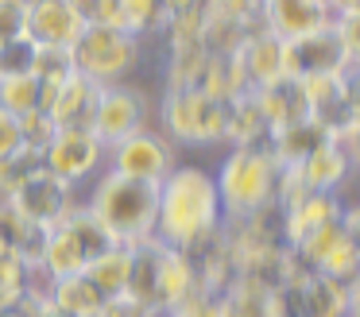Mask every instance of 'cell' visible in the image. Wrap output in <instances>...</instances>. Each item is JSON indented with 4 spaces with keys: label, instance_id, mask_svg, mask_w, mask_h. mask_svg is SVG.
I'll use <instances>...</instances> for the list:
<instances>
[{
    "label": "cell",
    "instance_id": "cell-2",
    "mask_svg": "<svg viewBox=\"0 0 360 317\" xmlns=\"http://www.w3.org/2000/svg\"><path fill=\"white\" fill-rule=\"evenodd\" d=\"M82 205L112 236V244L132 247L140 240L155 236V221H159V186L155 182H140V178L117 174V170H101L89 182V193Z\"/></svg>",
    "mask_w": 360,
    "mask_h": 317
},
{
    "label": "cell",
    "instance_id": "cell-9",
    "mask_svg": "<svg viewBox=\"0 0 360 317\" xmlns=\"http://www.w3.org/2000/svg\"><path fill=\"white\" fill-rule=\"evenodd\" d=\"M43 159H47L51 174H58L63 182L82 190L105 170V143L89 128H58L47 151H43Z\"/></svg>",
    "mask_w": 360,
    "mask_h": 317
},
{
    "label": "cell",
    "instance_id": "cell-13",
    "mask_svg": "<svg viewBox=\"0 0 360 317\" xmlns=\"http://www.w3.org/2000/svg\"><path fill=\"white\" fill-rule=\"evenodd\" d=\"M236 62H240V74L248 82V89H259L267 82H279L287 77V43L275 39L271 31L256 27L240 46H236Z\"/></svg>",
    "mask_w": 360,
    "mask_h": 317
},
{
    "label": "cell",
    "instance_id": "cell-19",
    "mask_svg": "<svg viewBox=\"0 0 360 317\" xmlns=\"http://www.w3.org/2000/svg\"><path fill=\"white\" fill-rule=\"evenodd\" d=\"M217 306H221V317H275L279 313V286L236 275L217 294Z\"/></svg>",
    "mask_w": 360,
    "mask_h": 317
},
{
    "label": "cell",
    "instance_id": "cell-32",
    "mask_svg": "<svg viewBox=\"0 0 360 317\" xmlns=\"http://www.w3.org/2000/svg\"><path fill=\"white\" fill-rule=\"evenodd\" d=\"M27 35V0H0V43Z\"/></svg>",
    "mask_w": 360,
    "mask_h": 317
},
{
    "label": "cell",
    "instance_id": "cell-24",
    "mask_svg": "<svg viewBox=\"0 0 360 317\" xmlns=\"http://www.w3.org/2000/svg\"><path fill=\"white\" fill-rule=\"evenodd\" d=\"M39 170H47V159L35 147H20L8 159H0V198H12L24 182H32Z\"/></svg>",
    "mask_w": 360,
    "mask_h": 317
},
{
    "label": "cell",
    "instance_id": "cell-5",
    "mask_svg": "<svg viewBox=\"0 0 360 317\" xmlns=\"http://www.w3.org/2000/svg\"><path fill=\"white\" fill-rule=\"evenodd\" d=\"M143 46L148 39L132 35L128 27H86L70 51L82 77L97 85H120L136 82L143 66Z\"/></svg>",
    "mask_w": 360,
    "mask_h": 317
},
{
    "label": "cell",
    "instance_id": "cell-41",
    "mask_svg": "<svg viewBox=\"0 0 360 317\" xmlns=\"http://www.w3.org/2000/svg\"><path fill=\"white\" fill-rule=\"evenodd\" d=\"M256 4H264V0H256Z\"/></svg>",
    "mask_w": 360,
    "mask_h": 317
},
{
    "label": "cell",
    "instance_id": "cell-34",
    "mask_svg": "<svg viewBox=\"0 0 360 317\" xmlns=\"http://www.w3.org/2000/svg\"><path fill=\"white\" fill-rule=\"evenodd\" d=\"M24 147V136H20V120L8 112V108H0V159H8L12 151Z\"/></svg>",
    "mask_w": 360,
    "mask_h": 317
},
{
    "label": "cell",
    "instance_id": "cell-20",
    "mask_svg": "<svg viewBox=\"0 0 360 317\" xmlns=\"http://www.w3.org/2000/svg\"><path fill=\"white\" fill-rule=\"evenodd\" d=\"M43 236L47 228L32 224L27 216H20L12 209V201L0 198V252H12L20 259H39L43 255Z\"/></svg>",
    "mask_w": 360,
    "mask_h": 317
},
{
    "label": "cell",
    "instance_id": "cell-22",
    "mask_svg": "<svg viewBox=\"0 0 360 317\" xmlns=\"http://www.w3.org/2000/svg\"><path fill=\"white\" fill-rule=\"evenodd\" d=\"M128 263H132V247L124 244H112L101 259H94L82 275H89V283L105 294V298H120L128 286Z\"/></svg>",
    "mask_w": 360,
    "mask_h": 317
},
{
    "label": "cell",
    "instance_id": "cell-7",
    "mask_svg": "<svg viewBox=\"0 0 360 317\" xmlns=\"http://www.w3.org/2000/svg\"><path fill=\"white\" fill-rule=\"evenodd\" d=\"M179 147L155 128L132 131V136L117 139V143L105 147V170H117V174H128V178H140V182H163L174 167H179Z\"/></svg>",
    "mask_w": 360,
    "mask_h": 317
},
{
    "label": "cell",
    "instance_id": "cell-18",
    "mask_svg": "<svg viewBox=\"0 0 360 317\" xmlns=\"http://www.w3.org/2000/svg\"><path fill=\"white\" fill-rule=\"evenodd\" d=\"M194 290H198V271H194L190 252L163 244L159 247V271H155V306L171 309L182 298H190Z\"/></svg>",
    "mask_w": 360,
    "mask_h": 317
},
{
    "label": "cell",
    "instance_id": "cell-36",
    "mask_svg": "<svg viewBox=\"0 0 360 317\" xmlns=\"http://www.w3.org/2000/svg\"><path fill=\"white\" fill-rule=\"evenodd\" d=\"M345 77H349V101L360 116V66H345Z\"/></svg>",
    "mask_w": 360,
    "mask_h": 317
},
{
    "label": "cell",
    "instance_id": "cell-15",
    "mask_svg": "<svg viewBox=\"0 0 360 317\" xmlns=\"http://www.w3.org/2000/svg\"><path fill=\"white\" fill-rule=\"evenodd\" d=\"M105 85L89 82V77L74 74L70 82L55 85L47 97V112L58 128H89L94 124V108H97V97H101Z\"/></svg>",
    "mask_w": 360,
    "mask_h": 317
},
{
    "label": "cell",
    "instance_id": "cell-33",
    "mask_svg": "<svg viewBox=\"0 0 360 317\" xmlns=\"http://www.w3.org/2000/svg\"><path fill=\"white\" fill-rule=\"evenodd\" d=\"M167 317H221L217 294L194 290V294H190V298H182L179 306H171V309H167Z\"/></svg>",
    "mask_w": 360,
    "mask_h": 317
},
{
    "label": "cell",
    "instance_id": "cell-23",
    "mask_svg": "<svg viewBox=\"0 0 360 317\" xmlns=\"http://www.w3.org/2000/svg\"><path fill=\"white\" fill-rule=\"evenodd\" d=\"M47 97H51V89L35 74L0 77V108H8L12 116H24V112H35V108H47Z\"/></svg>",
    "mask_w": 360,
    "mask_h": 317
},
{
    "label": "cell",
    "instance_id": "cell-28",
    "mask_svg": "<svg viewBox=\"0 0 360 317\" xmlns=\"http://www.w3.org/2000/svg\"><path fill=\"white\" fill-rule=\"evenodd\" d=\"M24 271H27V259L0 252V306H20L24 302Z\"/></svg>",
    "mask_w": 360,
    "mask_h": 317
},
{
    "label": "cell",
    "instance_id": "cell-10",
    "mask_svg": "<svg viewBox=\"0 0 360 317\" xmlns=\"http://www.w3.org/2000/svg\"><path fill=\"white\" fill-rule=\"evenodd\" d=\"M4 201H12V209H16L20 216H27L32 224H39V228L58 224L63 216H70L74 209L82 205L78 186L63 182V178L51 174V170H39L32 182H24L12 198H4Z\"/></svg>",
    "mask_w": 360,
    "mask_h": 317
},
{
    "label": "cell",
    "instance_id": "cell-29",
    "mask_svg": "<svg viewBox=\"0 0 360 317\" xmlns=\"http://www.w3.org/2000/svg\"><path fill=\"white\" fill-rule=\"evenodd\" d=\"M20 120V136H24V147H35V151H47V143L55 139L58 124L51 120L47 108H35V112H24L16 116Z\"/></svg>",
    "mask_w": 360,
    "mask_h": 317
},
{
    "label": "cell",
    "instance_id": "cell-40",
    "mask_svg": "<svg viewBox=\"0 0 360 317\" xmlns=\"http://www.w3.org/2000/svg\"><path fill=\"white\" fill-rule=\"evenodd\" d=\"M275 317H287V313H283V298H279V313H275Z\"/></svg>",
    "mask_w": 360,
    "mask_h": 317
},
{
    "label": "cell",
    "instance_id": "cell-37",
    "mask_svg": "<svg viewBox=\"0 0 360 317\" xmlns=\"http://www.w3.org/2000/svg\"><path fill=\"white\" fill-rule=\"evenodd\" d=\"M345 317H360V278L349 286V309H345Z\"/></svg>",
    "mask_w": 360,
    "mask_h": 317
},
{
    "label": "cell",
    "instance_id": "cell-38",
    "mask_svg": "<svg viewBox=\"0 0 360 317\" xmlns=\"http://www.w3.org/2000/svg\"><path fill=\"white\" fill-rule=\"evenodd\" d=\"M27 309H32V317H66V313H58L51 302H39V306H27Z\"/></svg>",
    "mask_w": 360,
    "mask_h": 317
},
{
    "label": "cell",
    "instance_id": "cell-3",
    "mask_svg": "<svg viewBox=\"0 0 360 317\" xmlns=\"http://www.w3.org/2000/svg\"><path fill=\"white\" fill-rule=\"evenodd\" d=\"M279 178H283V162L275 159V151L267 143L229 147L221 155V162L213 167L225 221H244V216L271 209L275 198H279Z\"/></svg>",
    "mask_w": 360,
    "mask_h": 317
},
{
    "label": "cell",
    "instance_id": "cell-11",
    "mask_svg": "<svg viewBox=\"0 0 360 317\" xmlns=\"http://www.w3.org/2000/svg\"><path fill=\"white\" fill-rule=\"evenodd\" d=\"M259 23L275 39L290 43V39H302L310 31L329 27L333 23V8L326 0H264L259 4Z\"/></svg>",
    "mask_w": 360,
    "mask_h": 317
},
{
    "label": "cell",
    "instance_id": "cell-25",
    "mask_svg": "<svg viewBox=\"0 0 360 317\" xmlns=\"http://www.w3.org/2000/svg\"><path fill=\"white\" fill-rule=\"evenodd\" d=\"M167 23L163 0H120V27L140 39H155Z\"/></svg>",
    "mask_w": 360,
    "mask_h": 317
},
{
    "label": "cell",
    "instance_id": "cell-4",
    "mask_svg": "<svg viewBox=\"0 0 360 317\" xmlns=\"http://www.w3.org/2000/svg\"><path fill=\"white\" fill-rule=\"evenodd\" d=\"M229 105L202 89V85H163L155 97V128L174 147H221L225 143Z\"/></svg>",
    "mask_w": 360,
    "mask_h": 317
},
{
    "label": "cell",
    "instance_id": "cell-26",
    "mask_svg": "<svg viewBox=\"0 0 360 317\" xmlns=\"http://www.w3.org/2000/svg\"><path fill=\"white\" fill-rule=\"evenodd\" d=\"M32 74L39 77L47 89H55V85L70 82V77L78 74V66H74V51H70V46H39V51H35Z\"/></svg>",
    "mask_w": 360,
    "mask_h": 317
},
{
    "label": "cell",
    "instance_id": "cell-39",
    "mask_svg": "<svg viewBox=\"0 0 360 317\" xmlns=\"http://www.w3.org/2000/svg\"><path fill=\"white\" fill-rule=\"evenodd\" d=\"M0 317H32V309H27V302H20V306H0Z\"/></svg>",
    "mask_w": 360,
    "mask_h": 317
},
{
    "label": "cell",
    "instance_id": "cell-31",
    "mask_svg": "<svg viewBox=\"0 0 360 317\" xmlns=\"http://www.w3.org/2000/svg\"><path fill=\"white\" fill-rule=\"evenodd\" d=\"M333 31L341 39L345 66H360V12H333Z\"/></svg>",
    "mask_w": 360,
    "mask_h": 317
},
{
    "label": "cell",
    "instance_id": "cell-8",
    "mask_svg": "<svg viewBox=\"0 0 360 317\" xmlns=\"http://www.w3.org/2000/svg\"><path fill=\"white\" fill-rule=\"evenodd\" d=\"M148 124H155V97L148 93V85L120 82V85H105L101 89L89 131L109 147L117 139L132 136V131L148 128Z\"/></svg>",
    "mask_w": 360,
    "mask_h": 317
},
{
    "label": "cell",
    "instance_id": "cell-16",
    "mask_svg": "<svg viewBox=\"0 0 360 317\" xmlns=\"http://www.w3.org/2000/svg\"><path fill=\"white\" fill-rule=\"evenodd\" d=\"M259 112H264L267 128L279 131L290 128L298 120H310V108H306V85L298 77H279V82H267L259 89H252Z\"/></svg>",
    "mask_w": 360,
    "mask_h": 317
},
{
    "label": "cell",
    "instance_id": "cell-27",
    "mask_svg": "<svg viewBox=\"0 0 360 317\" xmlns=\"http://www.w3.org/2000/svg\"><path fill=\"white\" fill-rule=\"evenodd\" d=\"M35 43L32 35H20V39H8V43H0V77H16V74H32L35 66Z\"/></svg>",
    "mask_w": 360,
    "mask_h": 317
},
{
    "label": "cell",
    "instance_id": "cell-14",
    "mask_svg": "<svg viewBox=\"0 0 360 317\" xmlns=\"http://www.w3.org/2000/svg\"><path fill=\"white\" fill-rule=\"evenodd\" d=\"M86 31L70 0H27V35L39 46H74Z\"/></svg>",
    "mask_w": 360,
    "mask_h": 317
},
{
    "label": "cell",
    "instance_id": "cell-12",
    "mask_svg": "<svg viewBox=\"0 0 360 317\" xmlns=\"http://www.w3.org/2000/svg\"><path fill=\"white\" fill-rule=\"evenodd\" d=\"M341 70H345V51H341V39H337L333 23L287 43V77L306 82V77L341 74Z\"/></svg>",
    "mask_w": 360,
    "mask_h": 317
},
{
    "label": "cell",
    "instance_id": "cell-17",
    "mask_svg": "<svg viewBox=\"0 0 360 317\" xmlns=\"http://www.w3.org/2000/svg\"><path fill=\"white\" fill-rule=\"evenodd\" d=\"M287 170H295V178L302 182L306 193H337L345 186V178L352 174L349 159H345V151L333 143V136L321 147H314L298 167H287Z\"/></svg>",
    "mask_w": 360,
    "mask_h": 317
},
{
    "label": "cell",
    "instance_id": "cell-35",
    "mask_svg": "<svg viewBox=\"0 0 360 317\" xmlns=\"http://www.w3.org/2000/svg\"><path fill=\"white\" fill-rule=\"evenodd\" d=\"M341 228L360 252V201H341Z\"/></svg>",
    "mask_w": 360,
    "mask_h": 317
},
{
    "label": "cell",
    "instance_id": "cell-1",
    "mask_svg": "<svg viewBox=\"0 0 360 317\" xmlns=\"http://www.w3.org/2000/svg\"><path fill=\"white\" fill-rule=\"evenodd\" d=\"M221 228H225V209H221L213 170L198 167V162H179L159 182L155 236L171 247L190 252V247L205 244L210 236H217Z\"/></svg>",
    "mask_w": 360,
    "mask_h": 317
},
{
    "label": "cell",
    "instance_id": "cell-6",
    "mask_svg": "<svg viewBox=\"0 0 360 317\" xmlns=\"http://www.w3.org/2000/svg\"><path fill=\"white\" fill-rule=\"evenodd\" d=\"M109 247H112V236L89 216L86 205H78L70 216H63L58 224L47 228L39 259L47 263V271L55 278H66V275H82V271L94 259H101Z\"/></svg>",
    "mask_w": 360,
    "mask_h": 317
},
{
    "label": "cell",
    "instance_id": "cell-21",
    "mask_svg": "<svg viewBox=\"0 0 360 317\" xmlns=\"http://www.w3.org/2000/svg\"><path fill=\"white\" fill-rule=\"evenodd\" d=\"M105 294L89 283V275H66L55 278V290H51V306L66 317H94L105 306Z\"/></svg>",
    "mask_w": 360,
    "mask_h": 317
},
{
    "label": "cell",
    "instance_id": "cell-30",
    "mask_svg": "<svg viewBox=\"0 0 360 317\" xmlns=\"http://www.w3.org/2000/svg\"><path fill=\"white\" fill-rule=\"evenodd\" d=\"M86 27H120V0H70Z\"/></svg>",
    "mask_w": 360,
    "mask_h": 317
}]
</instances>
